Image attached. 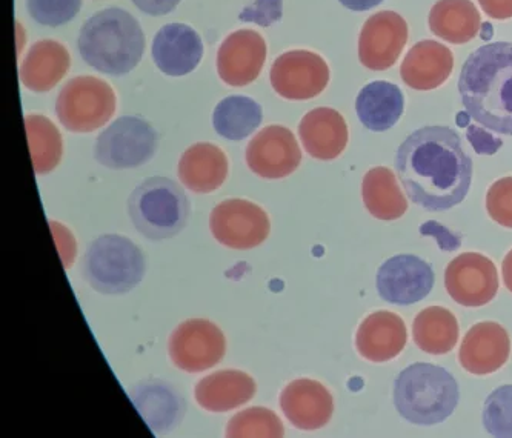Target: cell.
Here are the masks:
<instances>
[{"instance_id":"6da1fadb","label":"cell","mask_w":512,"mask_h":438,"mask_svg":"<svg viewBox=\"0 0 512 438\" xmlns=\"http://www.w3.org/2000/svg\"><path fill=\"white\" fill-rule=\"evenodd\" d=\"M409 199L426 211H446L463 202L473 182V160L449 127H423L409 134L394 160Z\"/></svg>"},{"instance_id":"7a4b0ae2","label":"cell","mask_w":512,"mask_h":438,"mask_svg":"<svg viewBox=\"0 0 512 438\" xmlns=\"http://www.w3.org/2000/svg\"><path fill=\"white\" fill-rule=\"evenodd\" d=\"M466 113L494 133L512 136V42H496L469 54L459 77Z\"/></svg>"},{"instance_id":"3957f363","label":"cell","mask_w":512,"mask_h":438,"mask_svg":"<svg viewBox=\"0 0 512 438\" xmlns=\"http://www.w3.org/2000/svg\"><path fill=\"white\" fill-rule=\"evenodd\" d=\"M145 45V33L136 17L122 8H107L94 14L77 37L82 59L108 76L131 73L139 65Z\"/></svg>"},{"instance_id":"277c9868","label":"cell","mask_w":512,"mask_h":438,"mask_svg":"<svg viewBox=\"0 0 512 438\" xmlns=\"http://www.w3.org/2000/svg\"><path fill=\"white\" fill-rule=\"evenodd\" d=\"M459 386L446 369L414 363L394 383V405L406 422L434 426L445 422L459 403Z\"/></svg>"},{"instance_id":"5b68a950","label":"cell","mask_w":512,"mask_h":438,"mask_svg":"<svg viewBox=\"0 0 512 438\" xmlns=\"http://www.w3.org/2000/svg\"><path fill=\"white\" fill-rule=\"evenodd\" d=\"M128 214L137 231L147 239H171L187 226L190 202L174 180L151 177L131 193Z\"/></svg>"},{"instance_id":"8992f818","label":"cell","mask_w":512,"mask_h":438,"mask_svg":"<svg viewBox=\"0 0 512 438\" xmlns=\"http://www.w3.org/2000/svg\"><path fill=\"white\" fill-rule=\"evenodd\" d=\"M147 262L136 243L117 234L97 237L82 259L85 282L100 294L116 296L136 288L145 276Z\"/></svg>"},{"instance_id":"52a82bcc","label":"cell","mask_w":512,"mask_h":438,"mask_svg":"<svg viewBox=\"0 0 512 438\" xmlns=\"http://www.w3.org/2000/svg\"><path fill=\"white\" fill-rule=\"evenodd\" d=\"M116 111V94L99 77L79 76L62 88L56 100L59 122L73 133H91L110 122Z\"/></svg>"},{"instance_id":"ba28073f","label":"cell","mask_w":512,"mask_h":438,"mask_svg":"<svg viewBox=\"0 0 512 438\" xmlns=\"http://www.w3.org/2000/svg\"><path fill=\"white\" fill-rule=\"evenodd\" d=\"M159 145L156 130L142 117L125 116L111 123L94 146V157L111 170H127L153 159Z\"/></svg>"},{"instance_id":"9c48e42d","label":"cell","mask_w":512,"mask_h":438,"mask_svg":"<svg viewBox=\"0 0 512 438\" xmlns=\"http://www.w3.org/2000/svg\"><path fill=\"white\" fill-rule=\"evenodd\" d=\"M168 352L177 368L197 374L222 362L227 352V339L210 320H187L171 334Z\"/></svg>"},{"instance_id":"30bf717a","label":"cell","mask_w":512,"mask_h":438,"mask_svg":"<svg viewBox=\"0 0 512 438\" xmlns=\"http://www.w3.org/2000/svg\"><path fill=\"white\" fill-rule=\"evenodd\" d=\"M210 229L220 245L251 249L270 236L271 222L263 208L250 200L230 199L211 211Z\"/></svg>"},{"instance_id":"8fae6325","label":"cell","mask_w":512,"mask_h":438,"mask_svg":"<svg viewBox=\"0 0 512 438\" xmlns=\"http://www.w3.org/2000/svg\"><path fill=\"white\" fill-rule=\"evenodd\" d=\"M274 91L283 99L310 100L330 83V67L311 51H288L274 60L270 73Z\"/></svg>"},{"instance_id":"7c38bea8","label":"cell","mask_w":512,"mask_h":438,"mask_svg":"<svg viewBox=\"0 0 512 438\" xmlns=\"http://www.w3.org/2000/svg\"><path fill=\"white\" fill-rule=\"evenodd\" d=\"M445 286L454 302L468 308H479L497 296L499 274L488 257L479 253H463L446 268Z\"/></svg>"},{"instance_id":"4fadbf2b","label":"cell","mask_w":512,"mask_h":438,"mask_svg":"<svg viewBox=\"0 0 512 438\" xmlns=\"http://www.w3.org/2000/svg\"><path fill=\"white\" fill-rule=\"evenodd\" d=\"M408 42V24L394 11H380L360 31L359 59L363 67L385 71L396 65Z\"/></svg>"},{"instance_id":"5bb4252c","label":"cell","mask_w":512,"mask_h":438,"mask_svg":"<svg viewBox=\"0 0 512 438\" xmlns=\"http://www.w3.org/2000/svg\"><path fill=\"white\" fill-rule=\"evenodd\" d=\"M376 282L377 291L385 302L413 305L425 299L433 289L434 273L425 260L400 254L380 266Z\"/></svg>"},{"instance_id":"9a60e30c","label":"cell","mask_w":512,"mask_h":438,"mask_svg":"<svg viewBox=\"0 0 512 438\" xmlns=\"http://www.w3.org/2000/svg\"><path fill=\"white\" fill-rule=\"evenodd\" d=\"M302 162V151L293 131L280 125L263 128L247 148L250 170L263 179H283Z\"/></svg>"},{"instance_id":"2e32d148","label":"cell","mask_w":512,"mask_h":438,"mask_svg":"<svg viewBox=\"0 0 512 438\" xmlns=\"http://www.w3.org/2000/svg\"><path fill=\"white\" fill-rule=\"evenodd\" d=\"M266 60L265 39L253 30L234 31L217 53V73L230 87H247L259 77Z\"/></svg>"},{"instance_id":"e0dca14e","label":"cell","mask_w":512,"mask_h":438,"mask_svg":"<svg viewBox=\"0 0 512 438\" xmlns=\"http://www.w3.org/2000/svg\"><path fill=\"white\" fill-rule=\"evenodd\" d=\"M280 408L294 428L317 431L328 425L334 412L333 395L316 380H294L280 394Z\"/></svg>"},{"instance_id":"ac0fdd59","label":"cell","mask_w":512,"mask_h":438,"mask_svg":"<svg viewBox=\"0 0 512 438\" xmlns=\"http://www.w3.org/2000/svg\"><path fill=\"white\" fill-rule=\"evenodd\" d=\"M151 53L154 64L163 74L187 76L202 60V39L188 25L168 24L160 28L154 37Z\"/></svg>"},{"instance_id":"d6986e66","label":"cell","mask_w":512,"mask_h":438,"mask_svg":"<svg viewBox=\"0 0 512 438\" xmlns=\"http://www.w3.org/2000/svg\"><path fill=\"white\" fill-rule=\"evenodd\" d=\"M511 343L508 332L494 322L477 323L466 332L460 346V365L476 375L499 371L508 362Z\"/></svg>"},{"instance_id":"ffe728a7","label":"cell","mask_w":512,"mask_h":438,"mask_svg":"<svg viewBox=\"0 0 512 438\" xmlns=\"http://www.w3.org/2000/svg\"><path fill=\"white\" fill-rule=\"evenodd\" d=\"M454 70V56L436 40H422L403 59L400 76L409 88L431 91L442 87Z\"/></svg>"},{"instance_id":"44dd1931","label":"cell","mask_w":512,"mask_h":438,"mask_svg":"<svg viewBox=\"0 0 512 438\" xmlns=\"http://www.w3.org/2000/svg\"><path fill=\"white\" fill-rule=\"evenodd\" d=\"M408 339L405 322L394 312L379 311L363 320L356 336L357 351L374 363L389 362L403 351Z\"/></svg>"},{"instance_id":"7402d4cb","label":"cell","mask_w":512,"mask_h":438,"mask_svg":"<svg viewBox=\"0 0 512 438\" xmlns=\"http://www.w3.org/2000/svg\"><path fill=\"white\" fill-rule=\"evenodd\" d=\"M131 402L154 432H170L182 422L185 400L163 380H147L131 389Z\"/></svg>"},{"instance_id":"603a6c76","label":"cell","mask_w":512,"mask_h":438,"mask_svg":"<svg viewBox=\"0 0 512 438\" xmlns=\"http://www.w3.org/2000/svg\"><path fill=\"white\" fill-rule=\"evenodd\" d=\"M306 153L317 160H334L348 145V127L339 111L320 107L305 114L299 125Z\"/></svg>"},{"instance_id":"cb8c5ba5","label":"cell","mask_w":512,"mask_h":438,"mask_svg":"<svg viewBox=\"0 0 512 438\" xmlns=\"http://www.w3.org/2000/svg\"><path fill=\"white\" fill-rule=\"evenodd\" d=\"M179 179L188 190L208 194L219 190L228 177V159L213 143L190 146L179 160Z\"/></svg>"},{"instance_id":"d4e9b609","label":"cell","mask_w":512,"mask_h":438,"mask_svg":"<svg viewBox=\"0 0 512 438\" xmlns=\"http://www.w3.org/2000/svg\"><path fill=\"white\" fill-rule=\"evenodd\" d=\"M257 386L253 377L237 369L217 371L196 385V402L210 412H227L254 399Z\"/></svg>"},{"instance_id":"484cf974","label":"cell","mask_w":512,"mask_h":438,"mask_svg":"<svg viewBox=\"0 0 512 438\" xmlns=\"http://www.w3.org/2000/svg\"><path fill=\"white\" fill-rule=\"evenodd\" d=\"M71 67L67 48L56 40H40L20 65V82L34 93L53 90Z\"/></svg>"},{"instance_id":"4316f807","label":"cell","mask_w":512,"mask_h":438,"mask_svg":"<svg viewBox=\"0 0 512 438\" xmlns=\"http://www.w3.org/2000/svg\"><path fill=\"white\" fill-rule=\"evenodd\" d=\"M405 110V97L397 85L376 80L362 88L356 100V111L363 127L383 133L399 122Z\"/></svg>"},{"instance_id":"83f0119b","label":"cell","mask_w":512,"mask_h":438,"mask_svg":"<svg viewBox=\"0 0 512 438\" xmlns=\"http://www.w3.org/2000/svg\"><path fill=\"white\" fill-rule=\"evenodd\" d=\"M429 28L449 44H468L482 27L479 10L471 0H439L429 13Z\"/></svg>"},{"instance_id":"f1b7e54d","label":"cell","mask_w":512,"mask_h":438,"mask_svg":"<svg viewBox=\"0 0 512 438\" xmlns=\"http://www.w3.org/2000/svg\"><path fill=\"white\" fill-rule=\"evenodd\" d=\"M362 197L371 216L383 222L400 219L408 210V200L400 190L396 174L385 166H376L365 174Z\"/></svg>"},{"instance_id":"f546056e","label":"cell","mask_w":512,"mask_h":438,"mask_svg":"<svg viewBox=\"0 0 512 438\" xmlns=\"http://www.w3.org/2000/svg\"><path fill=\"white\" fill-rule=\"evenodd\" d=\"M413 337L419 349L431 356L453 351L459 340V323L453 312L442 306H429L417 314Z\"/></svg>"},{"instance_id":"4dcf8cb0","label":"cell","mask_w":512,"mask_h":438,"mask_svg":"<svg viewBox=\"0 0 512 438\" xmlns=\"http://www.w3.org/2000/svg\"><path fill=\"white\" fill-rule=\"evenodd\" d=\"M262 107L247 96H230L217 103L213 127L219 136L228 140H243L262 123Z\"/></svg>"},{"instance_id":"1f68e13d","label":"cell","mask_w":512,"mask_h":438,"mask_svg":"<svg viewBox=\"0 0 512 438\" xmlns=\"http://www.w3.org/2000/svg\"><path fill=\"white\" fill-rule=\"evenodd\" d=\"M25 128H27L34 173L39 176L51 173L59 165L64 153V143L59 130L50 119L39 114H30L25 117Z\"/></svg>"},{"instance_id":"d6a6232c","label":"cell","mask_w":512,"mask_h":438,"mask_svg":"<svg viewBox=\"0 0 512 438\" xmlns=\"http://www.w3.org/2000/svg\"><path fill=\"white\" fill-rule=\"evenodd\" d=\"M225 435L230 438H280L285 435L282 420L271 409L250 408L234 415Z\"/></svg>"},{"instance_id":"836d02e7","label":"cell","mask_w":512,"mask_h":438,"mask_svg":"<svg viewBox=\"0 0 512 438\" xmlns=\"http://www.w3.org/2000/svg\"><path fill=\"white\" fill-rule=\"evenodd\" d=\"M483 426L493 437L512 438V385L500 386L488 395Z\"/></svg>"},{"instance_id":"e575fe53","label":"cell","mask_w":512,"mask_h":438,"mask_svg":"<svg viewBox=\"0 0 512 438\" xmlns=\"http://www.w3.org/2000/svg\"><path fill=\"white\" fill-rule=\"evenodd\" d=\"M82 8V0H27V10L37 24L60 27L68 24Z\"/></svg>"},{"instance_id":"d590c367","label":"cell","mask_w":512,"mask_h":438,"mask_svg":"<svg viewBox=\"0 0 512 438\" xmlns=\"http://www.w3.org/2000/svg\"><path fill=\"white\" fill-rule=\"evenodd\" d=\"M486 210L494 222L512 229V177H503L489 188Z\"/></svg>"},{"instance_id":"8d00e7d4","label":"cell","mask_w":512,"mask_h":438,"mask_svg":"<svg viewBox=\"0 0 512 438\" xmlns=\"http://www.w3.org/2000/svg\"><path fill=\"white\" fill-rule=\"evenodd\" d=\"M283 14V0H254L250 7L243 8L239 19L242 22H254L260 27H270L279 22Z\"/></svg>"},{"instance_id":"74e56055","label":"cell","mask_w":512,"mask_h":438,"mask_svg":"<svg viewBox=\"0 0 512 438\" xmlns=\"http://www.w3.org/2000/svg\"><path fill=\"white\" fill-rule=\"evenodd\" d=\"M468 140L474 146L477 154L497 153L503 145L502 139L491 136L476 125L468 128Z\"/></svg>"},{"instance_id":"f35d334b","label":"cell","mask_w":512,"mask_h":438,"mask_svg":"<svg viewBox=\"0 0 512 438\" xmlns=\"http://www.w3.org/2000/svg\"><path fill=\"white\" fill-rule=\"evenodd\" d=\"M133 4L142 13L159 17L171 13L180 4V0H133Z\"/></svg>"},{"instance_id":"ab89813d","label":"cell","mask_w":512,"mask_h":438,"mask_svg":"<svg viewBox=\"0 0 512 438\" xmlns=\"http://www.w3.org/2000/svg\"><path fill=\"white\" fill-rule=\"evenodd\" d=\"M479 4L493 19H512V0H479Z\"/></svg>"},{"instance_id":"60d3db41","label":"cell","mask_w":512,"mask_h":438,"mask_svg":"<svg viewBox=\"0 0 512 438\" xmlns=\"http://www.w3.org/2000/svg\"><path fill=\"white\" fill-rule=\"evenodd\" d=\"M339 2L351 11H368L379 7L383 0H339Z\"/></svg>"},{"instance_id":"b9f144b4","label":"cell","mask_w":512,"mask_h":438,"mask_svg":"<svg viewBox=\"0 0 512 438\" xmlns=\"http://www.w3.org/2000/svg\"><path fill=\"white\" fill-rule=\"evenodd\" d=\"M502 271L505 286L512 292V249L506 254L505 260H503Z\"/></svg>"},{"instance_id":"7bdbcfd3","label":"cell","mask_w":512,"mask_h":438,"mask_svg":"<svg viewBox=\"0 0 512 438\" xmlns=\"http://www.w3.org/2000/svg\"><path fill=\"white\" fill-rule=\"evenodd\" d=\"M493 34H494L493 25L489 24V22H486V24H483L482 39L489 40V39H491V37H493Z\"/></svg>"},{"instance_id":"ee69618b","label":"cell","mask_w":512,"mask_h":438,"mask_svg":"<svg viewBox=\"0 0 512 438\" xmlns=\"http://www.w3.org/2000/svg\"><path fill=\"white\" fill-rule=\"evenodd\" d=\"M469 117L471 116H469L468 113L460 114V116L457 117V122H459L460 127H466V123H468Z\"/></svg>"}]
</instances>
